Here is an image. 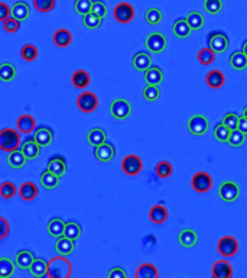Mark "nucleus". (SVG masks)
<instances>
[{
    "instance_id": "nucleus-1",
    "label": "nucleus",
    "mask_w": 247,
    "mask_h": 278,
    "mask_svg": "<svg viewBox=\"0 0 247 278\" xmlns=\"http://www.w3.org/2000/svg\"><path fill=\"white\" fill-rule=\"evenodd\" d=\"M72 274V265L67 260V256L58 255L48 261V272L47 277L49 278H68Z\"/></svg>"
},
{
    "instance_id": "nucleus-2",
    "label": "nucleus",
    "mask_w": 247,
    "mask_h": 278,
    "mask_svg": "<svg viewBox=\"0 0 247 278\" xmlns=\"http://www.w3.org/2000/svg\"><path fill=\"white\" fill-rule=\"evenodd\" d=\"M20 132L17 129L5 127L0 131V151L12 152L20 146Z\"/></svg>"
},
{
    "instance_id": "nucleus-3",
    "label": "nucleus",
    "mask_w": 247,
    "mask_h": 278,
    "mask_svg": "<svg viewBox=\"0 0 247 278\" xmlns=\"http://www.w3.org/2000/svg\"><path fill=\"white\" fill-rule=\"evenodd\" d=\"M208 48H211L215 54H223L230 47V40L223 31H214L208 33Z\"/></svg>"
},
{
    "instance_id": "nucleus-4",
    "label": "nucleus",
    "mask_w": 247,
    "mask_h": 278,
    "mask_svg": "<svg viewBox=\"0 0 247 278\" xmlns=\"http://www.w3.org/2000/svg\"><path fill=\"white\" fill-rule=\"evenodd\" d=\"M110 115L113 119L116 120H126L132 115V104L128 99H114L110 104Z\"/></svg>"
},
{
    "instance_id": "nucleus-5",
    "label": "nucleus",
    "mask_w": 247,
    "mask_h": 278,
    "mask_svg": "<svg viewBox=\"0 0 247 278\" xmlns=\"http://www.w3.org/2000/svg\"><path fill=\"white\" fill-rule=\"evenodd\" d=\"M142 170H143V161L139 155L130 154V155H126L121 159V171L129 177H135V175L140 174Z\"/></svg>"
},
{
    "instance_id": "nucleus-6",
    "label": "nucleus",
    "mask_w": 247,
    "mask_h": 278,
    "mask_svg": "<svg viewBox=\"0 0 247 278\" xmlns=\"http://www.w3.org/2000/svg\"><path fill=\"white\" fill-rule=\"evenodd\" d=\"M145 45L152 54H160L167 49L168 40L162 32H151L145 40Z\"/></svg>"
},
{
    "instance_id": "nucleus-7",
    "label": "nucleus",
    "mask_w": 247,
    "mask_h": 278,
    "mask_svg": "<svg viewBox=\"0 0 247 278\" xmlns=\"http://www.w3.org/2000/svg\"><path fill=\"white\" fill-rule=\"evenodd\" d=\"M217 251H218V254L223 255L224 258L234 256L239 252V240L234 236H230V235L223 236L217 242Z\"/></svg>"
},
{
    "instance_id": "nucleus-8",
    "label": "nucleus",
    "mask_w": 247,
    "mask_h": 278,
    "mask_svg": "<svg viewBox=\"0 0 247 278\" xmlns=\"http://www.w3.org/2000/svg\"><path fill=\"white\" fill-rule=\"evenodd\" d=\"M188 132L194 136H202L205 135L210 129V122L208 119L204 116V115H194L190 118L188 123Z\"/></svg>"
},
{
    "instance_id": "nucleus-9",
    "label": "nucleus",
    "mask_w": 247,
    "mask_h": 278,
    "mask_svg": "<svg viewBox=\"0 0 247 278\" xmlns=\"http://www.w3.org/2000/svg\"><path fill=\"white\" fill-rule=\"evenodd\" d=\"M135 8L128 2H120L119 5L114 6L113 16L119 24H130L135 19Z\"/></svg>"
},
{
    "instance_id": "nucleus-10",
    "label": "nucleus",
    "mask_w": 247,
    "mask_h": 278,
    "mask_svg": "<svg viewBox=\"0 0 247 278\" xmlns=\"http://www.w3.org/2000/svg\"><path fill=\"white\" fill-rule=\"evenodd\" d=\"M218 196L225 203H233L240 197V187L236 181H224L218 187Z\"/></svg>"
},
{
    "instance_id": "nucleus-11",
    "label": "nucleus",
    "mask_w": 247,
    "mask_h": 278,
    "mask_svg": "<svg viewBox=\"0 0 247 278\" xmlns=\"http://www.w3.org/2000/svg\"><path fill=\"white\" fill-rule=\"evenodd\" d=\"M191 186L194 191H197V193H201V194L208 193L213 187V177L205 171H198L192 175Z\"/></svg>"
},
{
    "instance_id": "nucleus-12",
    "label": "nucleus",
    "mask_w": 247,
    "mask_h": 278,
    "mask_svg": "<svg viewBox=\"0 0 247 278\" xmlns=\"http://www.w3.org/2000/svg\"><path fill=\"white\" fill-rule=\"evenodd\" d=\"M77 106L83 113H93L98 107V97L93 91H83L77 99Z\"/></svg>"
},
{
    "instance_id": "nucleus-13",
    "label": "nucleus",
    "mask_w": 247,
    "mask_h": 278,
    "mask_svg": "<svg viewBox=\"0 0 247 278\" xmlns=\"http://www.w3.org/2000/svg\"><path fill=\"white\" fill-rule=\"evenodd\" d=\"M114 155H116V148L113 146V143L107 141L98 146H94V157L100 162H110L114 158Z\"/></svg>"
},
{
    "instance_id": "nucleus-14",
    "label": "nucleus",
    "mask_w": 247,
    "mask_h": 278,
    "mask_svg": "<svg viewBox=\"0 0 247 278\" xmlns=\"http://www.w3.org/2000/svg\"><path fill=\"white\" fill-rule=\"evenodd\" d=\"M49 173L55 174L56 177H64L67 173V159L63 155H52L48 159V167H47Z\"/></svg>"
},
{
    "instance_id": "nucleus-15",
    "label": "nucleus",
    "mask_w": 247,
    "mask_h": 278,
    "mask_svg": "<svg viewBox=\"0 0 247 278\" xmlns=\"http://www.w3.org/2000/svg\"><path fill=\"white\" fill-rule=\"evenodd\" d=\"M16 127L20 134L29 135V134L35 132V129H36V120H35L32 115L24 113V115H20V116L17 118Z\"/></svg>"
},
{
    "instance_id": "nucleus-16",
    "label": "nucleus",
    "mask_w": 247,
    "mask_h": 278,
    "mask_svg": "<svg viewBox=\"0 0 247 278\" xmlns=\"http://www.w3.org/2000/svg\"><path fill=\"white\" fill-rule=\"evenodd\" d=\"M17 194H19V197L24 200V201H33V200L38 197L39 190H38V186L33 183V181H25V183L19 186Z\"/></svg>"
},
{
    "instance_id": "nucleus-17",
    "label": "nucleus",
    "mask_w": 247,
    "mask_h": 278,
    "mask_svg": "<svg viewBox=\"0 0 247 278\" xmlns=\"http://www.w3.org/2000/svg\"><path fill=\"white\" fill-rule=\"evenodd\" d=\"M33 139L39 143L40 146H49L54 141V131L49 126H39L33 132Z\"/></svg>"
},
{
    "instance_id": "nucleus-18",
    "label": "nucleus",
    "mask_w": 247,
    "mask_h": 278,
    "mask_svg": "<svg viewBox=\"0 0 247 278\" xmlns=\"http://www.w3.org/2000/svg\"><path fill=\"white\" fill-rule=\"evenodd\" d=\"M178 242H179V245L182 248L190 249V248H194L197 245V242H198V235H197V232L194 231V229L187 228V229H182V231L179 232V235H178Z\"/></svg>"
},
{
    "instance_id": "nucleus-19",
    "label": "nucleus",
    "mask_w": 247,
    "mask_h": 278,
    "mask_svg": "<svg viewBox=\"0 0 247 278\" xmlns=\"http://www.w3.org/2000/svg\"><path fill=\"white\" fill-rule=\"evenodd\" d=\"M132 65H133V68L137 70V71L145 72L152 65V55L149 52L139 51V52H136L133 58H132Z\"/></svg>"
},
{
    "instance_id": "nucleus-20",
    "label": "nucleus",
    "mask_w": 247,
    "mask_h": 278,
    "mask_svg": "<svg viewBox=\"0 0 247 278\" xmlns=\"http://www.w3.org/2000/svg\"><path fill=\"white\" fill-rule=\"evenodd\" d=\"M211 272L215 278H230L233 275V265L225 260H218L213 265Z\"/></svg>"
},
{
    "instance_id": "nucleus-21",
    "label": "nucleus",
    "mask_w": 247,
    "mask_h": 278,
    "mask_svg": "<svg viewBox=\"0 0 247 278\" xmlns=\"http://www.w3.org/2000/svg\"><path fill=\"white\" fill-rule=\"evenodd\" d=\"M40 146L39 143L36 142L33 138H26L24 142H22V152H24V155L28 159H35L39 157L40 154Z\"/></svg>"
},
{
    "instance_id": "nucleus-22",
    "label": "nucleus",
    "mask_w": 247,
    "mask_h": 278,
    "mask_svg": "<svg viewBox=\"0 0 247 278\" xmlns=\"http://www.w3.org/2000/svg\"><path fill=\"white\" fill-rule=\"evenodd\" d=\"M169 217V213H168L167 206L163 205H155V206L151 207L149 210V219H151L152 223L155 225H162L165 223Z\"/></svg>"
},
{
    "instance_id": "nucleus-23",
    "label": "nucleus",
    "mask_w": 247,
    "mask_h": 278,
    "mask_svg": "<svg viewBox=\"0 0 247 278\" xmlns=\"http://www.w3.org/2000/svg\"><path fill=\"white\" fill-rule=\"evenodd\" d=\"M75 240L72 239L67 238V236H59L56 238V244H55V251L58 255H63V256H68L74 252V248H75Z\"/></svg>"
},
{
    "instance_id": "nucleus-24",
    "label": "nucleus",
    "mask_w": 247,
    "mask_h": 278,
    "mask_svg": "<svg viewBox=\"0 0 247 278\" xmlns=\"http://www.w3.org/2000/svg\"><path fill=\"white\" fill-rule=\"evenodd\" d=\"M205 83H207V86L210 88L218 90V88H221L224 86L225 76H224L223 71H220V70H211V71L205 76Z\"/></svg>"
},
{
    "instance_id": "nucleus-25",
    "label": "nucleus",
    "mask_w": 247,
    "mask_h": 278,
    "mask_svg": "<svg viewBox=\"0 0 247 278\" xmlns=\"http://www.w3.org/2000/svg\"><path fill=\"white\" fill-rule=\"evenodd\" d=\"M52 41H54V44H55L56 47L67 48L68 45H71L72 33L68 29H65V28L56 29L54 32V35H52Z\"/></svg>"
},
{
    "instance_id": "nucleus-26",
    "label": "nucleus",
    "mask_w": 247,
    "mask_h": 278,
    "mask_svg": "<svg viewBox=\"0 0 247 278\" xmlns=\"http://www.w3.org/2000/svg\"><path fill=\"white\" fill-rule=\"evenodd\" d=\"M145 74V81L148 84H155V86H159L160 83L163 81V72L160 70V67L158 65H151Z\"/></svg>"
},
{
    "instance_id": "nucleus-27",
    "label": "nucleus",
    "mask_w": 247,
    "mask_h": 278,
    "mask_svg": "<svg viewBox=\"0 0 247 278\" xmlns=\"http://www.w3.org/2000/svg\"><path fill=\"white\" fill-rule=\"evenodd\" d=\"M35 260V255L28 251V249H22V251H17L16 258H15V264H16L17 268L20 270H29L31 264L33 263Z\"/></svg>"
},
{
    "instance_id": "nucleus-28",
    "label": "nucleus",
    "mask_w": 247,
    "mask_h": 278,
    "mask_svg": "<svg viewBox=\"0 0 247 278\" xmlns=\"http://www.w3.org/2000/svg\"><path fill=\"white\" fill-rule=\"evenodd\" d=\"M71 83L75 88H87L91 83V77L86 70H77L72 72Z\"/></svg>"
},
{
    "instance_id": "nucleus-29",
    "label": "nucleus",
    "mask_w": 247,
    "mask_h": 278,
    "mask_svg": "<svg viewBox=\"0 0 247 278\" xmlns=\"http://www.w3.org/2000/svg\"><path fill=\"white\" fill-rule=\"evenodd\" d=\"M136 278H158L159 277V271L158 268L151 263H143L137 267L135 272Z\"/></svg>"
},
{
    "instance_id": "nucleus-30",
    "label": "nucleus",
    "mask_w": 247,
    "mask_h": 278,
    "mask_svg": "<svg viewBox=\"0 0 247 278\" xmlns=\"http://www.w3.org/2000/svg\"><path fill=\"white\" fill-rule=\"evenodd\" d=\"M87 141L91 146H98L107 141V134L101 127H93L87 134Z\"/></svg>"
},
{
    "instance_id": "nucleus-31",
    "label": "nucleus",
    "mask_w": 247,
    "mask_h": 278,
    "mask_svg": "<svg viewBox=\"0 0 247 278\" xmlns=\"http://www.w3.org/2000/svg\"><path fill=\"white\" fill-rule=\"evenodd\" d=\"M172 32L175 35L176 38L179 40H185L191 35L192 29L190 28V25L187 22V19H176L174 22V26H172Z\"/></svg>"
},
{
    "instance_id": "nucleus-32",
    "label": "nucleus",
    "mask_w": 247,
    "mask_h": 278,
    "mask_svg": "<svg viewBox=\"0 0 247 278\" xmlns=\"http://www.w3.org/2000/svg\"><path fill=\"white\" fill-rule=\"evenodd\" d=\"M26 161H28V158L24 155L22 150H15V151L9 152L8 164L10 168H13V170H20V168L25 167Z\"/></svg>"
},
{
    "instance_id": "nucleus-33",
    "label": "nucleus",
    "mask_w": 247,
    "mask_h": 278,
    "mask_svg": "<svg viewBox=\"0 0 247 278\" xmlns=\"http://www.w3.org/2000/svg\"><path fill=\"white\" fill-rule=\"evenodd\" d=\"M64 228L65 222L61 217H52L47 225V231L52 236V238H59L64 235Z\"/></svg>"
},
{
    "instance_id": "nucleus-34",
    "label": "nucleus",
    "mask_w": 247,
    "mask_h": 278,
    "mask_svg": "<svg viewBox=\"0 0 247 278\" xmlns=\"http://www.w3.org/2000/svg\"><path fill=\"white\" fill-rule=\"evenodd\" d=\"M12 16H15L20 22L26 21L31 16V8L26 2H16L12 6Z\"/></svg>"
},
{
    "instance_id": "nucleus-35",
    "label": "nucleus",
    "mask_w": 247,
    "mask_h": 278,
    "mask_svg": "<svg viewBox=\"0 0 247 278\" xmlns=\"http://www.w3.org/2000/svg\"><path fill=\"white\" fill-rule=\"evenodd\" d=\"M40 186L45 189V190H54L59 186V177H56L55 174L49 173L48 170H45L39 177Z\"/></svg>"
},
{
    "instance_id": "nucleus-36",
    "label": "nucleus",
    "mask_w": 247,
    "mask_h": 278,
    "mask_svg": "<svg viewBox=\"0 0 247 278\" xmlns=\"http://www.w3.org/2000/svg\"><path fill=\"white\" fill-rule=\"evenodd\" d=\"M28 271L31 272V275H32V277H36V278L45 277V275H47V272H48V263H47V261H44V260H40V258H35Z\"/></svg>"
},
{
    "instance_id": "nucleus-37",
    "label": "nucleus",
    "mask_w": 247,
    "mask_h": 278,
    "mask_svg": "<svg viewBox=\"0 0 247 278\" xmlns=\"http://www.w3.org/2000/svg\"><path fill=\"white\" fill-rule=\"evenodd\" d=\"M230 65L231 68L237 70V71H243L247 68V55L243 51H236L230 55Z\"/></svg>"
},
{
    "instance_id": "nucleus-38",
    "label": "nucleus",
    "mask_w": 247,
    "mask_h": 278,
    "mask_svg": "<svg viewBox=\"0 0 247 278\" xmlns=\"http://www.w3.org/2000/svg\"><path fill=\"white\" fill-rule=\"evenodd\" d=\"M16 270V264L15 261H12L10 258L2 256L0 258V278H9L15 274Z\"/></svg>"
},
{
    "instance_id": "nucleus-39",
    "label": "nucleus",
    "mask_w": 247,
    "mask_h": 278,
    "mask_svg": "<svg viewBox=\"0 0 247 278\" xmlns=\"http://www.w3.org/2000/svg\"><path fill=\"white\" fill-rule=\"evenodd\" d=\"M187 22L190 25V28H191L192 31H199L204 24H205V19H204V16L201 12H197V10H192L190 12L188 15H187Z\"/></svg>"
},
{
    "instance_id": "nucleus-40",
    "label": "nucleus",
    "mask_w": 247,
    "mask_h": 278,
    "mask_svg": "<svg viewBox=\"0 0 247 278\" xmlns=\"http://www.w3.org/2000/svg\"><path fill=\"white\" fill-rule=\"evenodd\" d=\"M16 77V67L10 63L0 64V80L8 83V81H13Z\"/></svg>"
},
{
    "instance_id": "nucleus-41",
    "label": "nucleus",
    "mask_w": 247,
    "mask_h": 278,
    "mask_svg": "<svg viewBox=\"0 0 247 278\" xmlns=\"http://www.w3.org/2000/svg\"><path fill=\"white\" fill-rule=\"evenodd\" d=\"M103 24V17L97 16L96 13L93 12H88L86 15H83V25L87 28V29H98L100 26Z\"/></svg>"
},
{
    "instance_id": "nucleus-42",
    "label": "nucleus",
    "mask_w": 247,
    "mask_h": 278,
    "mask_svg": "<svg viewBox=\"0 0 247 278\" xmlns=\"http://www.w3.org/2000/svg\"><path fill=\"white\" fill-rule=\"evenodd\" d=\"M81 233H83V229H81V226L77 222H65V228H64V236L67 238L72 239V240H77V239L80 238Z\"/></svg>"
},
{
    "instance_id": "nucleus-43",
    "label": "nucleus",
    "mask_w": 247,
    "mask_h": 278,
    "mask_svg": "<svg viewBox=\"0 0 247 278\" xmlns=\"http://www.w3.org/2000/svg\"><path fill=\"white\" fill-rule=\"evenodd\" d=\"M39 55V52H38V48L35 47L33 44H26L22 47L20 49V57H22V60L26 61V63H33L36 58Z\"/></svg>"
},
{
    "instance_id": "nucleus-44",
    "label": "nucleus",
    "mask_w": 247,
    "mask_h": 278,
    "mask_svg": "<svg viewBox=\"0 0 247 278\" xmlns=\"http://www.w3.org/2000/svg\"><path fill=\"white\" fill-rule=\"evenodd\" d=\"M155 173L156 175L162 178V180H167L169 178L172 173H174V167H172V164L171 162H168V161H159L158 164H156V167H155Z\"/></svg>"
},
{
    "instance_id": "nucleus-45",
    "label": "nucleus",
    "mask_w": 247,
    "mask_h": 278,
    "mask_svg": "<svg viewBox=\"0 0 247 278\" xmlns=\"http://www.w3.org/2000/svg\"><path fill=\"white\" fill-rule=\"evenodd\" d=\"M163 19V13L159 8H149L145 13V21L149 25H159Z\"/></svg>"
},
{
    "instance_id": "nucleus-46",
    "label": "nucleus",
    "mask_w": 247,
    "mask_h": 278,
    "mask_svg": "<svg viewBox=\"0 0 247 278\" xmlns=\"http://www.w3.org/2000/svg\"><path fill=\"white\" fill-rule=\"evenodd\" d=\"M204 10L210 15H220L224 9L223 0H204Z\"/></svg>"
},
{
    "instance_id": "nucleus-47",
    "label": "nucleus",
    "mask_w": 247,
    "mask_h": 278,
    "mask_svg": "<svg viewBox=\"0 0 247 278\" xmlns=\"http://www.w3.org/2000/svg\"><path fill=\"white\" fill-rule=\"evenodd\" d=\"M246 142V134H243L239 129H233L230 131V136H229V141L227 143L233 146V148H240L241 145H244Z\"/></svg>"
},
{
    "instance_id": "nucleus-48",
    "label": "nucleus",
    "mask_w": 247,
    "mask_h": 278,
    "mask_svg": "<svg viewBox=\"0 0 247 278\" xmlns=\"http://www.w3.org/2000/svg\"><path fill=\"white\" fill-rule=\"evenodd\" d=\"M16 193L17 187L15 183H12V181H3V183L0 184V196H2L5 200L15 197Z\"/></svg>"
},
{
    "instance_id": "nucleus-49",
    "label": "nucleus",
    "mask_w": 247,
    "mask_h": 278,
    "mask_svg": "<svg viewBox=\"0 0 247 278\" xmlns=\"http://www.w3.org/2000/svg\"><path fill=\"white\" fill-rule=\"evenodd\" d=\"M143 99L146 102H156L160 97V88L159 86H155V84H148L142 91Z\"/></svg>"
},
{
    "instance_id": "nucleus-50",
    "label": "nucleus",
    "mask_w": 247,
    "mask_h": 278,
    "mask_svg": "<svg viewBox=\"0 0 247 278\" xmlns=\"http://www.w3.org/2000/svg\"><path fill=\"white\" fill-rule=\"evenodd\" d=\"M198 61L202 65H211L215 61V52L211 48H202L198 51Z\"/></svg>"
},
{
    "instance_id": "nucleus-51",
    "label": "nucleus",
    "mask_w": 247,
    "mask_h": 278,
    "mask_svg": "<svg viewBox=\"0 0 247 278\" xmlns=\"http://www.w3.org/2000/svg\"><path fill=\"white\" fill-rule=\"evenodd\" d=\"M230 131L229 127L224 125L223 122L221 123H218V125H215L214 127V138L218 141V142H227L229 141V136H230Z\"/></svg>"
},
{
    "instance_id": "nucleus-52",
    "label": "nucleus",
    "mask_w": 247,
    "mask_h": 278,
    "mask_svg": "<svg viewBox=\"0 0 247 278\" xmlns=\"http://www.w3.org/2000/svg\"><path fill=\"white\" fill-rule=\"evenodd\" d=\"M33 6L40 13H48L56 6V0H33Z\"/></svg>"
},
{
    "instance_id": "nucleus-53",
    "label": "nucleus",
    "mask_w": 247,
    "mask_h": 278,
    "mask_svg": "<svg viewBox=\"0 0 247 278\" xmlns=\"http://www.w3.org/2000/svg\"><path fill=\"white\" fill-rule=\"evenodd\" d=\"M3 29L8 32V33H15L20 29V21L16 19L15 16H9L8 19L3 22Z\"/></svg>"
},
{
    "instance_id": "nucleus-54",
    "label": "nucleus",
    "mask_w": 247,
    "mask_h": 278,
    "mask_svg": "<svg viewBox=\"0 0 247 278\" xmlns=\"http://www.w3.org/2000/svg\"><path fill=\"white\" fill-rule=\"evenodd\" d=\"M239 120L240 116L237 113H234V112H229V113H225L223 116V123L229 127V129H231V131H233V129H237Z\"/></svg>"
},
{
    "instance_id": "nucleus-55",
    "label": "nucleus",
    "mask_w": 247,
    "mask_h": 278,
    "mask_svg": "<svg viewBox=\"0 0 247 278\" xmlns=\"http://www.w3.org/2000/svg\"><path fill=\"white\" fill-rule=\"evenodd\" d=\"M91 12L93 13H96L97 16H100V17H106L107 15V12H109V9H107V5L104 3L103 0H93V5H91Z\"/></svg>"
},
{
    "instance_id": "nucleus-56",
    "label": "nucleus",
    "mask_w": 247,
    "mask_h": 278,
    "mask_svg": "<svg viewBox=\"0 0 247 278\" xmlns=\"http://www.w3.org/2000/svg\"><path fill=\"white\" fill-rule=\"evenodd\" d=\"M91 5H93V0H75L74 9L77 13L86 15L88 12H91Z\"/></svg>"
},
{
    "instance_id": "nucleus-57",
    "label": "nucleus",
    "mask_w": 247,
    "mask_h": 278,
    "mask_svg": "<svg viewBox=\"0 0 247 278\" xmlns=\"http://www.w3.org/2000/svg\"><path fill=\"white\" fill-rule=\"evenodd\" d=\"M9 232H10V225H9V222L6 220V217L0 216V240L8 238Z\"/></svg>"
},
{
    "instance_id": "nucleus-58",
    "label": "nucleus",
    "mask_w": 247,
    "mask_h": 278,
    "mask_svg": "<svg viewBox=\"0 0 247 278\" xmlns=\"http://www.w3.org/2000/svg\"><path fill=\"white\" fill-rule=\"evenodd\" d=\"M10 15H12V8L6 3L0 2V22H5Z\"/></svg>"
},
{
    "instance_id": "nucleus-59",
    "label": "nucleus",
    "mask_w": 247,
    "mask_h": 278,
    "mask_svg": "<svg viewBox=\"0 0 247 278\" xmlns=\"http://www.w3.org/2000/svg\"><path fill=\"white\" fill-rule=\"evenodd\" d=\"M109 278H128V272L121 267H114L109 271Z\"/></svg>"
},
{
    "instance_id": "nucleus-60",
    "label": "nucleus",
    "mask_w": 247,
    "mask_h": 278,
    "mask_svg": "<svg viewBox=\"0 0 247 278\" xmlns=\"http://www.w3.org/2000/svg\"><path fill=\"white\" fill-rule=\"evenodd\" d=\"M237 129H239V131H241L243 134H246V135H247V119H246V118L240 116L239 126H237Z\"/></svg>"
},
{
    "instance_id": "nucleus-61",
    "label": "nucleus",
    "mask_w": 247,
    "mask_h": 278,
    "mask_svg": "<svg viewBox=\"0 0 247 278\" xmlns=\"http://www.w3.org/2000/svg\"><path fill=\"white\" fill-rule=\"evenodd\" d=\"M241 51H243V52L247 55V40L243 42V45H241Z\"/></svg>"
},
{
    "instance_id": "nucleus-62",
    "label": "nucleus",
    "mask_w": 247,
    "mask_h": 278,
    "mask_svg": "<svg viewBox=\"0 0 247 278\" xmlns=\"http://www.w3.org/2000/svg\"><path fill=\"white\" fill-rule=\"evenodd\" d=\"M241 116H243V118H246V119H247V106L244 107V109H243V113H241Z\"/></svg>"
}]
</instances>
